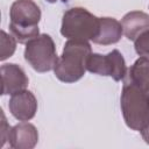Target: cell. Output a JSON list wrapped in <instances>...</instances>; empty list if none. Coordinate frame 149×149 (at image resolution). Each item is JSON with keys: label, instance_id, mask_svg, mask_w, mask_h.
<instances>
[{"label": "cell", "instance_id": "cell-1", "mask_svg": "<svg viewBox=\"0 0 149 149\" xmlns=\"http://www.w3.org/2000/svg\"><path fill=\"white\" fill-rule=\"evenodd\" d=\"M91 54L92 49L88 41L68 40L54 68L57 79L63 83L78 81L85 74L86 61Z\"/></svg>", "mask_w": 149, "mask_h": 149}, {"label": "cell", "instance_id": "cell-2", "mask_svg": "<svg viewBox=\"0 0 149 149\" xmlns=\"http://www.w3.org/2000/svg\"><path fill=\"white\" fill-rule=\"evenodd\" d=\"M120 106L123 120L132 130L140 132L149 123V93L128 80L122 87Z\"/></svg>", "mask_w": 149, "mask_h": 149}, {"label": "cell", "instance_id": "cell-3", "mask_svg": "<svg viewBox=\"0 0 149 149\" xmlns=\"http://www.w3.org/2000/svg\"><path fill=\"white\" fill-rule=\"evenodd\" d=\"M9 30L20 43L40 35L41 9L33 0H15L9 9Z\"/></svg>", "mask_w": 149, "mask_h": 149}, {"label": "cell", "instance_id": "cell-4", "mask_svg": "<svg viewBox=\"0 0 149 149\" xmlns=\"http://www.w3.org/2000/svg\"><path fill=\"white\" fill-rule=\"evenodd\" d=\"M100 17L84 7L69 8L62 19L61 34L69 40L94 41L99 34Z\"/></svg>", "mask_w": 149, "mask_h": 149}, {"label": "cell", "instance_id": "cell-5", "mask_svg": "<svg viewBox=\"0 0 149 149\" xmlns=\"http://www.w3.org/2000/svg\"><path fill=\"white\" fill-rule=\"evenodd\" d=\"M26 62L37 72H48L54 70L58 56L52 37L48 34H40L26 43Z\"/></svg>", "mask_w": 149, "mask_h": 149}, {"label": "cell", "instance_id": "cell-6", "mask_svg": "<svg viewBox=\"0 0 149 149\" xmlns=\"http://www.w3.org/2000/svg\"><path fill=\"white\" fill-rule=\"evenodd\" d=\"M86 70L94 74L112 77L115 81L123 80L127 74L125 58L118 49L106 55L91 54L86 61Z\"/></svg>", "mask_w": 149, "mask_h": 149}, {"label": "cell", "instance_id": "cell-7", "mask_svg": "<svg viewBox=\"0 0 149 149\" xmlns=\"http://www.w3.org/2000/svg\"><path fill=\"white\" fill-rule=\"evenodd\" d=\"M1 94L13 95L16 92L26 90L29 79L21 66L14 63H6L1 65Z\"/></svg>", "mask_w": 149, "mask_h": 149}, {"label": "cell", "instance_id": "cell-8", "mask_svg": "<svg viewBox=\"0 0 149 149\" xmlns=\"http://www.w3.org/2000/svg\"><path fill=\"white\" fill-rule=\"evenodd\" d=\"M10 114L19 121L31 120L37 112V100L33 92L22 90L14 93L8 102Z\"/></svg>", "mask_w": 149, "mask_h": 149}, {"label": "cell", "instance_id": "cell-9", "mask_svg": "<svg viewBox=\"0 0 149 149\" xmlns=\"http://www.w3.org/2000/svg\"><path fill=\"white\" fill-rule=\"evenodd\" d=\"M38 141L36 127L29 122H21L12 127L8 136L9 146L14 149H33Z\"/></svg>", "mask_w": 149, "mask_h": 149}, {"label": "cell", "instance_id": "cell-10", "mask_svg": "<svg viewBox=\"0 0 149 149\" xmlns=\"http://www.w3.org/2000/svg\"><path fill=\"white\" fill-rule=\"evenodd\" d=\"M121 24L125 36L130 41H135L142 33L149 30V15L141 10H133L125 14Z\"/></svg>", "mask_w": 149, "mask_h": 149}, {"label": "cell", "instance_id": "cell-11", "mask_svg": "<svg viewBox=\"0 0 149 149\" xmlns=\"http://www.w3.org/2000/svg\"><path fill=\"white\" fill-rule=\"evenodd\" d=\"M122 35L123 29L121 22L113 17H100L99 34L93 42L100 45H111L118 43Z\"/></svg>", "mask_w": 149, "mask_h": 149}, {"label": "cell", "instance_id": "cell-12", "mask_svg": "<svg viewBox=\"0 0 149 149\" xmlns=\"http://www.w3.org/2000/svg\"><path fill=\"white\" fill-rule=\"evenodd\" d=\"M128 81L149 93V58L140 57L128 71Z\"/></svg>", "mask_w": 149, "mask_h": 149}, {"label": "cell", "instance_id": "cell-13", "mask_svg": "<svg viewBox=\"0 0 149 149\" xmlns=\"http://www.w3.org/2000/svg\"><path fill=\"white\" fill-rule=\"evenodd\" d=\"M1 37H0V61H6L7 58L12 57L13 54L15 52L16 49V38L14 37V35H9L7 34L5 30H1L0 33Z\"/></svg>", "mask_w": 149, "mask_h": 149}, {"label": "cell", "instance_id": "cell-14", "mask_svg": "<svg viewBox=\"0 0 149 149\" xmlns=\"http://www.w3.org/2000/svg\"><path fill=\"white\" fill-rule=\"evenodd\" d=\"M134 48L139 56L149 58V30L142 33L134 41Z\"/></svg>", "mask_w": 149, "mask_h": 149}, {"label": "cell", "instance_id": "cell-15", "mask_svg": "<svg viewBox=\"0 0 149 149\" xmlns=\"http://www.w3.org/2000/svg\"><path fill=\"white\" fill-rule=\"evenodd\" d=\"M12 127L8 125L7 119L3 114V111H1V122H0V147H3L6 141H8L9 132Z\"/></svg>", "mask_w": 149, "mask_h": 149}, {"label": "cell", "instance_id": "cell-16", "mask_svg": "<svg viewBox=\"0 0 149 149\" xmlns=\"http://www.w3.org/2000/svg\"><path fill=\"white\" fill-rule=\"evenodd\" d=\"M140 133H141L142 139L144 140V142L149 144V123H148L143 129H141V130H140Z\"/></svg>", "mask_w": 149, "mask_h": 149}, {"label": "cell", "instance_id": "cell-17", "mask_svg": "<svg viewBox=\"0 0 149 149\" xmlns=\"http://www.w3.org/2000/svg\"><path fill=\"white\" fill-rule=\"evenodd\" d=\"M49 3H56V2H66L68 0H45Z\"/></svg>", "mask_w": 149, "mask_h": 149}]
</instances>
